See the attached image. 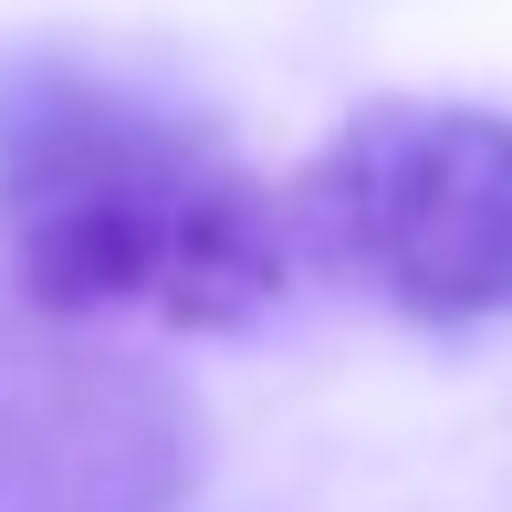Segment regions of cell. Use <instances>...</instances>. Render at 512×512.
<instances>
[{"mask_svg":"<svg viewBox=\"0 0 512 512\" xmlns=\"http://www.w3.org/2000/svg\"><path fill=\"white\" fill-rule=\"evenodd\" d=\"M0 262L21 314L230 335L283 304L293 220L209 115L74 53H0Z\"/></svg>","mask_w":512,"mask_h":512,"instance_id":"1","label":"cell"},{"mask_svg":"<svg viewBox=\"0 0 512 512\" xmlns=\"http://www.w3.org/2000/svg\"><path fill=\"white\" fill-rule=\"evenodd\" d=\"M293 262L408 324L512 314V115L377 95L283 189Z\"/></svg>","mask_w":512,"mask_h":512,"instance_id":"2","label":"cell"},{"mask_svg":"<svg viewBox=\"0 0 512 512\" xmlns=\"http://www.w3.org/2000/svg\"><path fill=\"white\" fill-rule=\"evenodd\" d=\"M199 418L157 356L0 314V512H178Z\"/></svg>","mask_w":512,"mask_h":512,"instance_id":"3","label":"cell"}]
</instances>
